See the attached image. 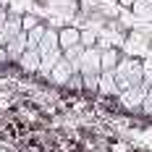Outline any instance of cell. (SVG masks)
<instances>
[{
    "instance_id": "1",
    "label": "cell",
    "mask_w": 152,
    "mask_h": 152,
    "mask_svg": "<svg viewBox=\"0 0 152 152\" xmlns=\"http://www.w3.org/2000/svg\"><path fill=\"white\" fill-rule=\"evenodd\" d=\"M115 79H118L121 92L129 89V87H134V84H142L144 81V63L139 61V58L123 55L121 63H118V68H115Z\"/></svg>"
},
{
    "instance_id": "22",
    "label": "cell",
    "mask_w": 152,
    "mask_h": 152,
    "mask_svg": "<svg viewBox=\"0 0 152 152\" xmlns=\"http://www.w3.org/2000/svg\"><path fill=\"white\" fill-rule=\"evenodd\" d=\"M118 3H121L123 8H131V5H134V0H118Z\"/></svg>"
},
{
    "instance_id": "4",
    "label": "cell",
    "mask_w": 152,
    "mask_h": 152,
    "mask_svg": "<svg viewBox=\"0 0 152 152\" xmlns=\"http://www.w3.org/2000/svg\"><path fill=\"white\" fill-rule=\"evenodd\" d=\"M24 31V16H16V13H8V18H5V24H3V29H0V42H3V47L8 45L13 37H18Z\"/></svg>"
},
{
    "instance_id": "15",
    "label": "cell",
    "mask_w": 152,
    "mask_h": 152,
    "mask_svg": "<svg viewBox=\"0 0 152 152\" xmlns=\"http://www.w3.org/2000/svg\"><path fill=\"white\" fill-rule=\"evenodd\" d=\"M81 45L84 47H94L97 45V34H94V31H81Z\"/></svg>"
},
{
    "instance_id": "5",
    "label": "cell",
    "mask_w": 152,
    "mask_h": 152,
    "mask_svg": "<svg viewBox=\"0 0 152 152\" xmlns=\"http://www.w3.org/2000/svg\"><path fill=\"white\" fill-rule=\"evenodd\" d=\"M74 74H76L74 66L66 61V58H61V61L55 63V68L50 71V76H47V79H50L53 84H63V87H66V84H68V79H71Z\"/></svg>"
},
{
    "instance_id": "20",
    "label": "cell",
    "mask_w": 152,
    "mask_h": 152,
    "mask_svg": "<svg viewBox=\"0 0 152 152\" xmlns=\"http://www.w3.org/2000/svg\"><path fill=\"white\" fill-rule=\"evenodd\" d=\"M5 18H8V11H5V8H0V29H3V24H5Z\"/></svg>"
},
{
    "instance_id": "10",
    "label": "cell",
    "mask_w": 152,
    "mask_h": 152,
    "mask_svg": "<svg viewBox=\"0 0 152 152\" xmlns=\"http://www.w3.org/2000/svg\"><path fill=\"white\" fill-rule=\"evenodd\" d=\"M58 39H61L63 50H68V47H74V45H81V31L76 29V26H63L58 31Z\"/></svg>"
},
{
    "instance_id": "7",
    "label": "cell",
    "mask_w": 152,
    "mask_h": 152,
    "mask_svg": "<svg viewBox=\"0 0 152 152\" xmlns=\"http://www.w3.org/2000/svg\"><path fill=\"white\" fill-rule=\"evenodd\" d=\"M126 50H129V55H131V58H134V53H137V55H144V53L150 50L147 37H144L142 31H131V34H129V39H126Z\"/></svg>"
},
{
    "instance_id": "8",
    "label": "cell",
    "mask_w": 152,
    "mask_h": 152,
    "mask_svg": "<svg viewBox=\"0 0 152 152\" xmlns=\"http://www.w3.org/2000/svg\"><path fill=\"white\" fill-rule=\"evenodd\" d=\"M18 66H21L26 74H39V66H42V55H39V50H26V53L18 58Z\"/></svg>"
},
{
    "instance_id": "13",
    "label": "cell",
    "mask_w": 152,
    "mask_h": 152,
    "mask_svg": "<svg viewBox=\"0 0 152 152\" xmlns=\"http://www.w3.org/2000/svg\"><path fill=\"white\" fill-rule=\"evenodd\" d=\"M121 50L118 47H105L102 50V71H115L118 63H121Z\"/></svg>"
},
{
    "instance_id": "12",
    "label": "cell",
    "mask_w": 152,
    "mask_h": 152,
    "mask_svg": "<svg viewBox=\"0 0 152 152\" xmlns=\"http://www.w3.org/2000/svg\"><path fill=\"white\" fill-rule=\"evenodd\" d=\"M131 13L137 16V21H147V24H152V0H134Z\"/></svg>"
},
{
    "instance_id": "14",
    "label": "cell",
    "mask_w": 152,
    "mask_h": 152,
    "mask_svg": "<svg viewBox=\"0 0 152 152\" xmlns=\"http://www.w3.org/2000/svg\"><path fill=\"white\" fill-rule=\"evenodd\" d=\"M45 31H47L45 24H37L34 29L26 31V50H37V47H39V42H42V37H45Z\"/></svg>"
},
{
    "instance_id": "9",
    "label": "cell",
    "mask_w": 152,
    "mask_h": 152,
    "mask_svg": "<svg viewBox=\"0 0 152 152\" xmlns=\"http://www.w3.org/2000/svg\"><path fill=\"white\" fill-rule=\"evenodd\" d=\"M5 50H8V61H16V63H18V58L26 53V31H21L18 37H13V39L5 45Z\"/></svg>"
},
{
    "instance_id": "11",
    "label": "cell",
    "mask_w": 152,
    "mask_h": 152,
    "mask_svg": "<svg viewBox=\"0 0 152 152\" xmlns=\"http://www.w3.org/2000/svg\"><path fill=\"white\" fill-rule=\"evenodd\" d=\"M61 47V39H58V31L55 29H50L47 26V31H45V37H42V42H39V55H47V53H53V50H58Z\"/></svg>"
},
{
    "instance_id": "6",
    "label": "cell",
    "mask_w": 152,
    "mask_h": 152,
    "mask_svg": "<svg viewBox=\"0 0 152 152\" xmlns=\"http://www.w3.org/2000/svg\"><path fill=\"white\" fill-rule=\"evenodd\" d=\"M97 92L105 94V97H118V94H121L115 71H102V76H100V89H97Z\"/></svg>"
},
{
    "instance_id": "19",
    "label": "cell",
    "mask_w": 152,
    "mask_h": 152,
    "mask_svg": "<svg viewBox=\"0 0 152 152\" xmlns=\"http://www.w3.org/2000/svg\"><path fill=\"white\" fill-rule=\"evenodd\" d=\"M142 113H147L152 118V87H150V92H147V100H144V105H142Z\"/></svg>"
},
{
    "instance_id": "16",
    "label": "cell",
    "mask_w": 152,
    "mask_h": 152,
    "mask_svg": "<svg viewBox=\"0 0 152 152\" xmlns=\"http://www.w3.org/2000/svg\"><path fill=\"white\" fill-rule=\"evenodd\" d=\"M66 87H71V89H81V87H84V76L76 71V74L68 79V84H66Z\"/></svg>"
},
{
    "instance_id": "17",
    "label": "cell",
    "mask_w": 152,
    "mask_h": 152,
    "mask_svg": "<svg viewBox=\"0 0 152 152\" xmlns=\"http://www.w3.org/2000/svg\"><path fill=\"white\" fill-rule=\"evenodd\" d=\"M37 24H42L37 16H24V31H29V29H34Z\"/></svg>"
},
{
    "instance_id": "18",
    "label": "cell",
    "mask_w": 152,
    "mask_h": 152,
    "mask_svg": "<svg viewBox=\"0 0 152 152\" xmlns=\"http://www.w3.org/2000/svg\"><path fill=\"white\" fill-rule=\"evenodd\" d=\"M144 84L152 87V61H144Z\"/></svg>"
},
{
    "instance_id": "21",
    "label": "cell",
    "mask_w": 152,
    "mask_h": 152,
    "mask_svg": "<svg viewBox=\"0 0 152 152\" xmlns=\"http://www.w3.org/2000/svg\"><path fill=\"white\" fill-rule=\"evenodd\" d=\"M0 61H8V50L5 47H0Z\"/></svg>"
},
{
    "instance_id": "2",
    "label": "cell",
    "mask_w": 152,
    "mask_h": 152,
    "mask_svg": "<svg viewBox=\"0 0 152 152\" xmlns=\"http://www.w3.org/2000/svg\"><path fill=\"white\" fill-rule=\"evenodd\" d=\"M79 74L81 76H100L102 74V47H87L81 61H79Z\"/></svg>"
},
{
    "instance_id": "3",
    "label": "cell",
    "mask_w": 152,
    "mask_h": 152,
    "mask_svg": "<svg viewBox=\"0 0 152 152\" xmlns=\"http://www.w3.org/2000/svg\"><path fill=\"white\" fill-rule=\"evenodd\" d=\"M147 92H150V87L142 81V84H134V87L123 89L121 94H118V100H121V105L129 107V110H142L144 100H147Z\"/></svg>"
}]
</instances>
